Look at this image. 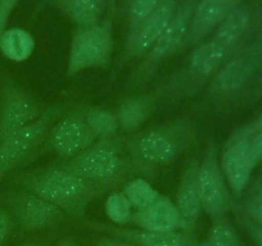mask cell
I'll list each match as a JSON object with an SVG mask.
<instances>
[{"instance_id":"24","label":"cell","mask_w":262,"mask_h":246,"mask_svg":"<svg viewBox=\"0 0 262 246\" xmlns=\"http://www.w3.org/2000/svg\"><path fill=\"white\" fill-rule=\"evenodd\" d=\"M122 192L127 196L135 210H140L148 207L161 195L143 177H135V178L129 179L122 187Z\"/></svg>"},{"instance_id":"23","label":"cell","mask_w":262,"mask_h":246,"mask_svg":"<svg viewBox=\"0 0 262 246\" xmlns=\"http://www.w3.org/2000/svg\"><path fill=\"white\" fill-rule=\"evenodd\" d=\"M76 108L79 110L96 140L110 138L119 135V123L113 110L89 104H78Z\"/></svg>"},{"instance_id":"25","label":"cell","mask_w":262,"mask_h":246,"mask_svg":"<svg viewBox=\"0 0 262 246\" xmlns=\"http://www.w3.org/2000/svg\"><path fill=\"white\" fill-rule=\"evenodd\" d=\"M199 246H243L233 228L232 223L225 217L212 219L206 237L199 242Z\"/></svg>"},{"instance_id":"17","label":"cell","mask_w":262,"mask_h":246,"mask_svg":"<svg viewBox=\"0 0 262 246\" xmlns=\"http://www.w3.org/2000/svg\"><path fill=\"white\" fill-rule=\"evenodd\" d=\"M237 4H239L237 0H199L192 14L183 50L205 41Z\"/></svg>"},{"instance_id":"14","label":"cell","mask_w":262,"mask_h":246,"mask_svg":"<svg viewBox=\"0 0 262 246\" xmlns=\"http://www.w3.org/2000/svg\"><path fill=\"white\" fill-rule=\"evenodd\" d=\"M45 141H48V148L51 151L66 160L90 148L96 141V137L79 110L73 108L51 126Z\"/></svg>"},{"instance_id":"8","label":"cell","mask_w":262,"mask_h":246,"mask_svg":"<svg viewBox=\"0 0 262 246\" xmlns=\"http://www.w3.org/2000/svg\"><path fill=\"white\" fill-rule=\"evenodd\" d=\"M260 58L256 46L241 48L223 63L207 85V95L216 108H224L245 90L252 78Z\"/></svg>"},{"instance_id":"32","label":"cell","mask_w":262,"mask_h":246,"mask_svg":"<svg viewBox=\"0 0 262 246\" xmlns=\"http://www.w3.org/2000/svg\"><path fill=\"white\" fill-rule=\"evenodd\" d=\"M92 246H137L135 243L127 242V241L119 240V238L112 237V236H102L92 241Z\"/></svg>"},{"instance_id":"6","label":"cell","mask_w":262,"mask_h":246,"mask_svg":"<svg viewBox=\"0 0 262 246\" xmlns=\"http://www.w3.org/2000/svg\"><path fill=\"white\" fill-rule=\"evenodd\" d=\"M114 51V23L107 15L97 23L76 27L69 46L67 74L76 76L83 71L105 68Z\"/></svg>"},{"instance_id":"9","label":"cell","mask_w":262,"mask_h":246,"mask_svg":"<svg viewBox=\"0 0 262 246\" xmlns=\"http://www.w3.org/2000/svg\"><path fill=\"white\" fill-rule=\"evenodd\" d=\"M217 154L216 144L210 140L204 156L199 161L197 171L202 213L209 215L211 219L225 217L232 207L229 186L220 167Z\"/></svg>"},{"instance_id":"10","label":"cell","mask_w":262,"mask_h":246,"mask_svg":"<svg viewBox=\"0 0 262 246\" xmlns=\"http://www.w3.org/2000/svg\"><path fill=\"white\" fill-rule=\"evenodd\" d=\"M43 110L31 92L4 77L0 84V142L37 120Z\"/></svg>"},{"instance_id":"12","label":"cell","mask_w":262,"mask_h":246,"mask_svg":"<svg viewBox=\"0 0 262 246\" xmlns=\"http://www.w3.org/2000/svg\"><path fill=\"white\" fill-rule=\"evenodd\" d=\"M181 0H160L158 7L137 27L130 36L125 37L122 54L117 63V69H122L127 64L140 60L161 35L171 17L176 13Z\"/></svg>"},{"instance_id":"2","label":"cell","mask_w":262,"mask_h":246,"mask_svg":"<svg viewBox=\"0 0 262 246\" xmlns=\"http://www.w3.org/2000/svg\"><path fill=\"white\" fill-rule=\"evenodd\" d=\"M59 166L77 174L97 197L123 187L135 178V168L124 146V136L96 140L90 148Z\"/></svg>"},{"instance_id":"29","label":"cell","mask_w":262,"mask_h":246,"mask_svg":"<svg viewBox=\"0 0 262 246\" xmlns=\"http://www.w3.org/2000/svg\"><path fill=\"white\" fill-rule=\"evenodd\" d=\"M17 3L18 0H0V38L7 30L8 20Z\"/></svg>"},{"instance_id":"28","label":"cell","mask_w":262,"mask_h":246,"mask_svg":"<svg viewBox=\"0 0 262 246\" xmlns=\"http://www.w3.org/2000/svg\"><path fill=\"white\" fill-rule=\"evenodd\" d=\"M250 156L255 168L262 161V130L256 128L255 125H253V132L250 137Z\"/></svg>"},{"instance_id":"19","label":"cell","mask_w":262,"mask_h":246,"mask_svg":"<svg viewBox=\"0 0 262 246\" xmlns=\"http://www.w3.org/2000/svg\"><path fill=\"white\" fill-rule=\"evenodd\" d=\"M160 96L156 90L148 94L130 95L114 110L120 131L133 132L142 127L156 110Z\"/></svg>"},{"instance_id":"13","label":"cell","mask_w":262,"mask_h":246,"mask_svg":"<svg viewBox=\"0 0 262 246\" xmlns=\"http://www.w3.org/2000/svg\"><path fill=\"white\" fill-rule=\"evenodd\" d=\"M253 132V123L238 128L225 141L220 158V167L229 189L239 194L250 182L253 167L250 156V137Z\"/></svg>"},{"instance_id":"3","label":"cell","mask_w":262,"mask_h":246,"mask_svg":"<svg viewBox=\"0 0 262 246\" xmlns=\"http://www.w3.org/2000/svg\"><path fill=\"white\" fill-rule=\"evenodd\" d=\"M13 182L19 189L48 200L74 219H82L97 197L86 182L59 164L19 172L14 174Z\"/></svg>"},{"instance_id":"38","label":"cell","mask_w":262,"mask_h":246,"mask_svg":"<svg viewBox=\"0 0 262 246\" xmlns=\"http://www.w3.org/2000/svg\"><path fill=\"white\" fill-rule=\"evenodd\" d=\"M237 2H238V3H239V2H241V0H237Z\"/></svg>"},{"instance_id":"33","label":"cell","mask_w":262,"mask_h":246,"mask_svg":"<svg viewBox=\"0 0 262 246\" xmlns=\"http://www.w3.org/2000/svg\"><path fill=\"white\" fill-rule=\"evenodd\" d=\"M245 227L247 228L248 233L251 235V237L253 238L256 243L258 246H262V227L261 225L256 224V223L252 222H248V220H245Z\"/></svg>"},{"instance_id":"37","label":"cell","mask_w":262,"mask_h":246,"mask_svg":"<svg viewBox=\"0 0 262 246\" xmlns=\"http://www.w3.org/2000/svg\"><path fill=\"white\" fill-rule=\"evenodd\" d=\"M258 51H260V55H261V58H262V45L260 46V48H258Z\"/></svg>"},{"instance_id":"16","label":"cell","mask_w":262,"mask_h":246,"mask_svg":"<svg viewBox=\"0 0 262 246\" xmlns=\"http://www.w3.org/2000/svg\"><path fill=\"white\" fill-rule=\"evenodd\" d=\"M197 171H199V160L196 158H189L182 169L178 189L176 192L174 205L181 217V231L183 232H194L200 215L202 214L199 183H197Z\"/></svg>"},{"instance_id":"34","label":"cell","mask_w":262,"mask_h":246,"mask_svg":"<svg viewBox=\"0 0 262 246\" xmlns=\"http://www.w3.org/2000/svg\"><path fill=\"white\" fill-rule=\"evenodd\" d=\"M56 246H78V245H77L74 241L69 240V238H64V240H61L60 242H58V245Z\"/></svg>"},{"instance_id":"30","label":"cell","mask_w":262,"mask_h":246,"mask_svg":"<svg viewBox=\"0 0 262 246\" xmlns=\"http://www.w3.org/2000/svg\"><path fill=\"white\" fill-rule=\"evenodd\" d=\"M12 230V215L4 207H0V246L5 243Z\"/></svg>"},{"instance_id":"36","label":"cell","mask_w":262,"mask_h":246,"mask_svg":"<svg viewBox=\"0 0 262 246\" xmlns=\"http://www.w3.org/2000/svg\"><path fill=\"white\" fill-rule=\"evenodd\" d=\"M253 125H255L256 128H261V130H262V115L260 118H257L255 122H253Z\"/></svg>"},{"instance_id":"27","label":"cell","mask_w":262,"mask_h":246,"mask_svg":"<svg viewBox=\"0 0 262 246\" xmlns=\"http://www.w3.org/2000/svg\"><path fill=\"white\" fill-rule=\"evenodd\" d=\"M160 0H128V30L127 36L132 35L138 26L151 14L154 9L158 7Z\"/></svg>"},{"instance_id":"1","label":"cell","mask_w":262,"mask_h":246,"mask_svg":"<svg viewBox=\"0 0 262 246\" xmlns=\"http://www.w3.org/2000/svg\"><path fill=\"white\" fill-rule=\"evenodd\" d=\"M196 141V125L184 117L124 136L125 150L133 163L136 177L143 178L171 166L182 154L191 150Z\"/></svg>"},{"instance_id":"5","label":"cell","mask_w":262,"mask_h":246,"mask_svg":"<svg viewBox=\"0 0 262 246\" xmlns=\"http://www.w3.org/2000/svg\"><path fill=\"white\" fill-rule=\"evenodd\" d=\"M197 3L199 0H181L165 30L130 72L124 85L125 91L133 92L143 89L168 59L182 53Z\"/></svg>"},{"instance_id":"15","label":"cell","mask_w":262,"mask_h":246,"mask_svg":"<svg viewBox=\"0 0 262 246\" xmlns=\"http://www.w3.org/2000/svg\"><path fill=\"white\" fill-rule=\"evenodd\" d=\"M87 227L137 246H199L200 242L194 232H155L100 222H89Z\"/></svg>"},{"instance_id":"20","label":"cell","mask_w":262,"mask_h":246,"mask_svg":"<svg viewBox=\"0 0 262 246\" xmlns=\"http://www.w3.org/2000/svg\"><path fill=\"white\" fill-rule=\"evenodd\" d=\"M252 23V12L247 5L237 4L215 30L212 40L227 49L229 53H235L241 49L243 40Z\"/></svg>"},{"instance_id":"26","label":"cell","mask_w":262,"mask_h":246,"mask_svg":"<svg viewBox=\"0 0 262 246\" xmlns=\"http://www.w3.org/2000/svg\"><path fill=\"white\" fill-rule=\"evenodd\" d=\"M104 209L113 224L125 225L132 220L133 207L122 191H114L107 195Z\"/></svg>"},{"instance_id":"21","label":"cell","mask_w":262,"mask_h":246,"mask_svg":"<svg viewBox=\"0 0 262 246\" xmlns=\"http://www.w3.org/2000/svg\"><path fill=\"white\" fill-rule=\"evenodd\" d=\"M46 3L77 27L97 23L105 10V0H46Z\"/></svg>"},{"instance_id":"31","label":"cell","mask_w":262,"mask_h":246,"mask_svg":"<svg viewBox=\"0 0 262 246\" xmlns=\"http://www.w3.org/2000/svg\"><path fill=\"white\" fill-rule=\"evenodd\" d=\"M247 213L255 219L256 224L262 227V194L253 197L247 204Z\"/></svg>"},{"instance_id":"35","label":"cell","mask_w":262,"mask_h":246,"mask_svg":"<svg viewBox=\"0 0 262 246\" xmlns=\"http://www.w3.org/2000/svg\"><path fill=\"white\" fill-rule=\"evenodd\" d=\"M19 246H43V242L42 241H30V242H26V243H22V245Z\"/></svg>"},{"instance_id":"7","label":"cell","mask_w":262,"mask_h":246,"mask_svg":"<svg viewBox=\"0 0 262 246\" xmlns=\"http://www.w3.org/2000/svg\"><path fill=\"white\" fill-rule=\"evenodd\" d=\"M66 113V107L51 105L27 127L0 142V182L19 168L46 140L51 126Z\"/></svg>"},{"instance_id":"22","label":"cell","mask_w":262,"mask_h":246,"mask_svg":"<svg viewBox=\"0 0 262 246\" xmlns=\"http://www.w3.org/2000/svg\"><path fill=\"white\" fill-rule=\"evenodd\" d=\"M35 50V38L30 31L20 27L7 28L0 38V51L9 60L22 63Z\"/></svg>"},{"instance_id":"18","label":"cell","mask_w":262,"mask_h":246,"mask_svg":"<svg viewBox=\"0 0 262 246\" xmlns=\"http://www.w3.org/2000/svg\"><path fill=\"white\" fill-rule=\"evenodd\" d=\"M130 223L141 230L155 232H174L182 230L178 210L174 201L165 195H160L148 207L135 210Z\"/></svg>"},{"instance_id":"11","label":"cell","mask_w":262,"mask_h":246,"mask_svg":"<svg viewBox=\"0 0 262 246\" xmlns=\"http://www.w3.org/2000/svg\"><path fill=\"white\" fill-rule=\"evenodd\" d=\"M4 204L20 228L27 232L53 230L66 220V214L58 207L22 189L8 191Z\"/></svg>"},{"instance_id":"4","label":"cell","mask_w":262,"mask_h":246,"mask_svg":"<svg viewBox=\"0 0 262 246\" xmlns=\"http://www.w3.org/2000/svg\"><path fill=\"white\" fill-rule=\"evenodd\" d=\"M230 55L232 53L212 38L193 46V50L182 68L156 89L160 100L173 104L191 99L207 87Z\"/></svg>"}]
</instances>
